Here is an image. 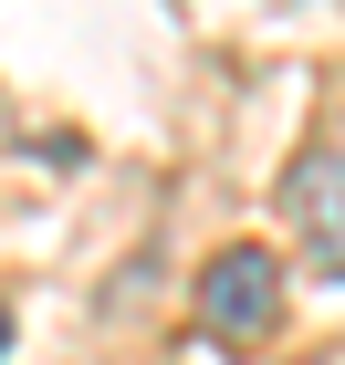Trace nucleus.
Wrapping results in <instances>:
<instances>
[{
	"label": "nucleus",
	"mask_w": 345,
	"mask_h": 365,
	"mask_svg": "<svg viewBox=\"0 0 345 365\" xmlns=\"http://www.w3.org/2000/svg\"><path fill=\"white\" fill-rule=\"evenodd\" d=\"M272 324H283V261L261 251V240H230L199 272V334L241 355V344H261Z\"/></svg>",
	"instance_id": "1"
},
{
	"label": "nucleus",
	"mask_w": 345,
	"mask_h": 365,
	"mask_svg": "<svg viewBox=\"0 0 345 365\" xmlns=\"http://www.w3.org/2000/svg\"><path fill=\"white\" fill-rule=\"evenodd\" d=\"M283 220L314 272H345V146H304L283 178Z\"/></svg>",
	"instance_id": "2"
},
{
	"label": "nucleus",
	"mask_w": 345,
	"mask_h": 365,
	"mask_svg": "<svg viewBox=\"0 0 345 365\" xmlns=\"http://www.w3.org/2000/svg\"><path fill=\"white\" fill-rule=\"evenodd\" d=\"M0 355H11V313H0Z\"/></svg>",
	"instance_id": "3"
}]
</instances>
